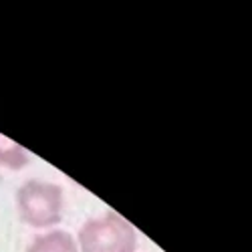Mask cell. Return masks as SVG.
I'll use <instances>...</instances> for the list:
<instances>
[{"mask_svg":"<svg viewBox=\"0 0 252 252\" xmlns=\"http://www.w3.org/2000/svg\"><path fill=\"white\" fill-rule=\"evenodd\" d=\"M79 252H135L137 230L115 212L83 222L77 234Z\"/></svg>","mask_w":252,"mask_h":252,"instance_id":"6da1fadb","label":"cell"},{"mask_svg":"<svg viewBox=\"0 0 252 252\" xmlns=\"http://www.w3.org/2000/svg\"><path fill=\"white\" fill-rule=\"evenodd\" d=\"M16 206L20 220L32 228H51L63 220V188L45 180H29L18 188Z\"/></svg>","mask_w":252,"mask_h":252,"instance_id":"7a4b0ae2","label":"cell"},{"mask_svg":"<svg viewBox=\"0 0 252 252\" xmlns=\"http://www.w3.org/2000/svg\"><path fill=\"white\" fill-rule=\"evenodd\" d=\"M27 252H79L77 240L67 230H49L38 234L27 246Z\"/></svg>","mask_w":252,"mask_h":252,"instance_id":"3957f363","label":"cell"},{"mask_svg":"<svg viewBox=\"0 0 252 252\" xmlns=\"http://www.w3.org/2000/svg\"><path fill=\"white\" fill-rule=\"evenodd\" d=\"M29 161L31 156L23 145H18L16 141L0 133V165L8 167V170H23Z\"/></svg>","mask_w":252,"mask_h":252,"instance_id":"277c9868","label":"cell"}]
</instances>
